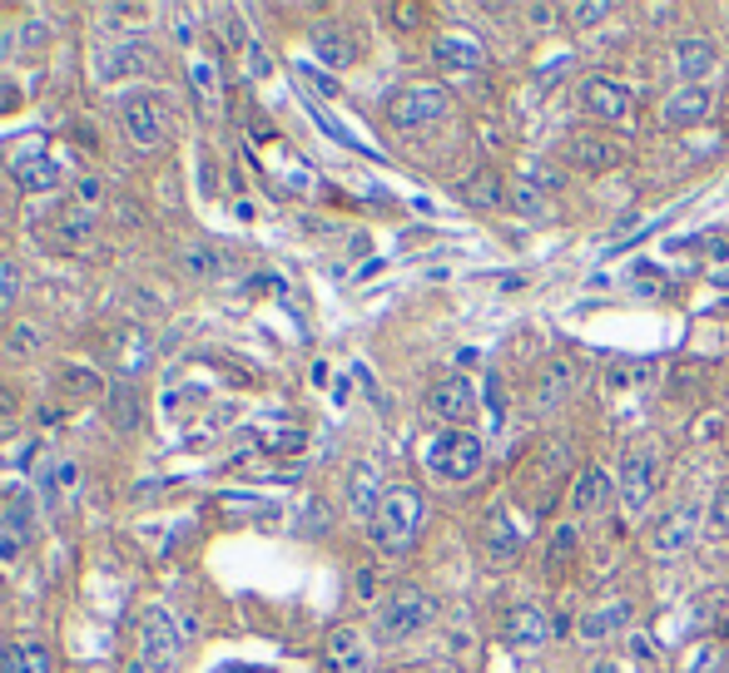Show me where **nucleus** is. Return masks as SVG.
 Wrapping results in <instances>:
<instances>
[{
  "instance_id": "obj_1",
  "label": "nucleus",
  "mask_w": 729,
  "mask_h": 673,
  "mask_svg": "<svg viewBox=\"0 0 729 673\" xmlns=\"http://www.w3.org/2000/svg\"><path fill=\"white\" fill-rule=\"evenodd\" d=\"M422 520H427V500H422V490L387 486L383 506H377V520H373V540L383 544L387 554H403L407 544L417 540Z\"/></svg>"
},
{
  "instance_id": "obj_2",
  "label": "nucleus",
  "mask_w": 729,
  "mask_h": 673,
  "mask_svg": "<svg viewBox=\"0 0 729 673\" xmlns=\"http://www.w3.org/2000/svg\"><path fill=\"white\" fill-rule=\"evenodd\" d=\"M437 619V604H432L427 590H417V584H403V590H393L383 604H377V639H387V644H403V639H417L422 629Z\"/></svg>"
},
{
  "instance_id": "obj_3",
  "label": "nucleus",
  "mask_w": 729,
  "mask_h": 673,
  "mask_svg": "<svg viewBox=\"0 0 729 673\" xmlns=\"http://www.w3.org/2000/svg\"><path fill=\"white\" fill-rule=\"evenodd\" d=\"M482 461H486L482 436L462 431V426L442 431L437 441L427 446V466H432V476H442V480H472L482 471Z\"/></svg>"
},
{
  "instance_id": "obj_4",
  "label": "nucleus",
  "mask_w": 729,
  "mask_h": 673,
  "mask_svg": "<svg viewBox=\"0 0 729 673\" xmlns=\"http://www.w3.org/2000/svg\"><path fill=\"white\" fill-rule=\"evenodd\" d=\"M179 654H184V639H179L174 614L160 609V604H150L140 614V659H144V673H174L179 669Z\"/></svg>"
},
{
  "instance_id": "obj_5",
  "label": "nucleus",
  "mask_w": 729,
  "mask_h": 673,
  "mask_svg": "<svg viewBox=\"0 0 729 673\" xmlns=\"http://www.w3.org/2000/svg\"><path fill=\"white\" fill-rule=\"evenodd\" d=\"M30 540H36V496L26 486H16L6 496V510H0V564L26 560Z\"/></svg>"
},
{
  "instance_id": "obj_6",
  "label": "nucleus",
  "mask_w": 729,
  "mask_h": 673,
  "mask_svg": "<svg viewBox=\"0 0 729 673\" xmlns=\"http://www.w3.org/2000/svg\"><path fill=\"white\" fill-rule=\"evenodd\" d=\"M580 110L600 124H620L636 110V90H630L626 80H616V74H590V80L580 84Z\"/></svg>"
},
{
  "instance_id": "obj_7",
  "label": "nucleus",
  "mask_w": 729,
  "mask_h": 673,
  "mask_svg": "<svg viewBox=\"0 0 729 673\" xmlns=\"http://www.w3.org/2000/svg\"><path fill=\"white\" fill-rule=\"evenodd\" d=\"M447 90L442 84H407V90L393 94V104H387V114H393L397 130H422V124L442 120L447 114Z\"/></svg>"
},
{
  "instance_id": "obj_8",
  "label": "nucleus",
  "mask_w": 729,
  "mask_h": 673,
  "mask_svg": "<svg viewBox=\"0 0 729 673\" xmlns=\"http://www.w3.org/2000/svg\"><path fill=\"white\" fill-rule=\"evenodd\" d=\"M655 471H660V461H655L650 446H636L620 461V506H626V516H646V506L655 500Z\"/></svg>"
},
{
  "instance_id": "obj_9",
  "label": "nucleus",
  "mask_w": 729,
  "mask_h": 673,
  "mask_svg": "<svg viewBox=\"0 0 729 673\" xmlns=\"http://www.w3.org/2000/svg\"><path fill=\"white\" fill-rule=\"evenodd\" d=\"M120 114H124V130H130L134 149L154 154V149L169 144V120H164L160 100H150V94H130V100L120 104Z\"/></svg>"
},
{
  "instance_id": "obj_10",
  "label": "nucleus",
  "mask_w": 729,
  "mask_h": 673,
  "mask_svg": "<svg viewBox=\"0 0 729 673\" xmlns=\"http://www.w3.org/2000/svg\"><path fill=\"white\" fill-rule=\"evenodd\" d=\"M561 154L586 174H606V169L620 164V144L606 130H570L561 139Z\"/></svg>"
},
{
  "instance_id": "obj_11",
  "label": "nucleus",
  "mask_w": 729,
  "mask_h": 673,
  "mask_svg": "<svg viewBox=\"0 0 729 673\" xmlns=\"http://www.w3.org/2000/svg\"><path fill=\"white\" fill-rule=\"evenodd\" d=\"M700 520H705V510L700 506H680V510H670V516L655 526V536H650V554L655 560H675V554H685L695 540H700Z\"/></svg>"
},
{
  "instance_id": "obj_12",
  "label": "nucleus",
  "mask_w": 729,
  "mask_h": 673,
  "mask_svg": "<svg viewBox=\"0 0 729 673\" xmlns=\"http://www.w3.org/2000/svg\"><path fill=\"white\" fill-rule=\"evenodd\" d=\"M710 114H715V94L705 90V84H685V90H675L670 100L660 104L665 130H695V124H705Z\"/></svg>"
},
{
  "instance_id": "obj_13",
  "label": "nucleus",
  "mask_w": 729,
  "mask_h": 673,
  "mask_svg": "<svg viewBox=\"0 0 729 673\" xmlns=\"http://www.w3.org/2000/svg\"><path fill=\"white\" fill-rule=\"evenodd\" d=\"M308 50H313V60L327 70H347L357 60V45H353V35H347L337 20H318V26L308 30Z\"/></svg>"
},
{
  "instance_id": "obj_14",
  "label": "nucleus",
  "mask_w": 729,
  "mask_h": 673,
  "mask_svg": "<svg viewBox=\"0 0 729 673\" xmlns=\"http://www.w3.org/2000/svg\"><path fill=\"white\" fill-rule=\"evenodd\" d=\"M432 416H442V421H472V411H477V391H472V381L467 377H442L437 387H432Z\"/></svg>"
},
{
  "instance_id": "obj_15",
  "label": "nucleus",
  "mask_w": 729,
  "mask_h": 673,
  "mask_svg": "<svg viewBox=\"0 0 729 673\" xmlns=\"http://www.w3.org/2000/svg\"><path fill=\"white\" fill-rule=\"evenodd\" d=\"M383 476H377L373 461H357L353 476H347V510H353L357 520H377V506H383Z\"/></svg>"
},
{
  "instance_id": "obj_16",
  "label": "nucleus",
  "mask_w": 729,
  "mask_h": 673,
  "mask_svg": "<svg viewBox=\"0 0 729 673\" xmlns=\"http://www.w3.org/2000/svg\"><path fill=\"white\" fill-rule=\"evenodd\" d=\"M327 669L333 673H367V639L363 629L343 624L327 634Z\"/></svg>"
},
{
  "instance_id": "obj_17",
  "label": "nucleus",
  "mask_w": 729,
  "mask_h": 673,
  "mask_svg": "<svg viewBox=\"0 0 729 673\" xmlns=\"http://www.w3.org/2000/svg\"><path fill=\"white\" fill-rule=\"evenodd\" d=\"M10 169H16V179L30 188V194H50V188H60V184H65V169H60L55 159H50L40 144L30 149V154H20Z\"/></svg>"
},
{
  "instance_id": "obj_18",
  "label": "nucleus",
  "mask_w": 729,
  "mask_h": 673,
  "mask_svg": "<svg viewBox=\"0 0 729 673\" xmlns=\"http://www.w3.org/2000/svg\"><path fill=\"white\" fill-rule=\"evenodd\" d=\"M616 634H630V604L626 600H610V604H596L586 619H580V639L586 644H606Z\"/></svg>"
},
{
  "instance_id": "obj_19",
  "label": "nucleus",
  "mask_w": 729,
  "mask_h": 673,
  "mask_svg": "<svg viewBox=\"0 0 729 673\" xmlns=\"http://www.w3.org/2000/svg\"><path fill=\"white\" fill-rule=\"evenodd\" d=\"M150 65H154V50L144 45V40H124V45H110L100 55V80L110 84V80H124V74L150 70Z\"/></svg>"
},
{
  "instance_id": "obj_20",
  "label": "nucleus",
  "mask_w": 729,
  "mask_h": 673,
  "mask_svg": "<svg viewBox=\"0 0 729 673\" xmlns=\"http://www.w3.org/2000/svg\"><path fill=\"white\" fill-rule=\"evenodd\" d=\"M570 500H576L580 516H600V510H610L620 500V486L600 471V466H590V471L576 480V496H570Z\"/></svg>"
},
{
  "instance_id": "obj_21",
  "label": "nucleus",
  "mask_w": 729,
  "mask_h": 673,
  "mask_svg": "<svg viewBox=\"0 0 729 673\" xmlns=\"http://www.w3.org/2000/svg\"><path fill=\"white\" fill-rule=\"evenodd\" d=\"M546 639H551V624H546L541 609L522 604V609L506 614V644H512V649H541Z\"/></svg>"
},
{
  "instance_id": "obj_22",
  "label": "nucleus",
  "mask_w": 729,
  "mask_h": 673,
  "mask_svg": "<svg viewBox=\"0 0 729 673\" xmlns=\"http://www.w3.org/2000/svg\"><path fill=\"white\" fill-rule=\"evenodd\" d=\"M0 673H55V654L45 644H36V639H20V644H10L0 654Z\"/></svg>"
},
{
  "instance_id": "obj_23",
  "label": "nucleus",
  "mask_w": 729,
  "mask_h": 673,
  "mask_svg": "<svg viewBox=\"0 0 729 673\" xmlns=\"http://www.w3.org/2000/svg\"><path fill=\"white\" fill-rule=\"evenodd\" d=\"M437 60L452 70H482L486 65V45L472 35H462V30H452V35L437 40Z\"/></svg>"
},
{
  "instance_id": "obj_24",
  "label": "nucleus",
  "mask_w": 729,
  "mask_h": 673,
  "mask_svg": "<svg viewBox=\"0 0 729 673\" xmlns=\"http://www.w3.org/2000/svg\"><path fill=\"white\" fill-rule=\"evenodd\" d=\"M516 554H522V536L512 530L506 510H496V516L486 520V560H492V564H512Z\"/></svg>"
},
{
  "instance_id": "obj_25",
  "label": "nucleus",
  "mask_w": 729,
  "mask_h": 673,
  "mask_svg": "<svg viewBox=\"0 0 729 673\" xmlns=\"http://www.w3.org/2000/svg\"><path fill=\"white\" fill-rule=\"evenodd\" d=\"M104 416H110L120 431H134V426L144 421V406H140V391L130 387V381H114L110 397H104Z\"/></svg>"
},
{
  "instance_id": "obj_26",
  "label": "nucleus",
  "mask_w": 729,
  "mask_h": 673,
  "mask_svg": "<svg viewBox=\"0 0 729 673\" xmlns=\"http://www.w3.org/2000/svg\"><path fill=\"white\" fill-rule=\"evenodd\" d=\"M675 60H680L685 84H700L705 74L715 70V45H710V40H700V35H690V40H680V50H675Z\"/></svg>"
},
{
  "instance_id": "obj_27",
  "label": "nucleus",
  "mask_w": 729,
  "mask_h": 673,
  "mask_svg": "<svg viewBox=\"0 0 729 673\" xmlns=\"http://www.w3.org/2000/svg\"><path fill=\"white\" fill-rule=\"evenodd\" d=\"M189 90L199 94V104H204V110H219V100H224V94H219V65L209 55L189 60Z\"/></svg>"
},
{
  "instance_id": "obj_28",
  "label": "nucleus",
  "mask_w": 729,
  "mask_h": 673,
  "mask_svg": "<svg viewBox=\"0 0 729 673\" xmlns=\"http://www.w3.org/2000/svg\"><path fill=\"white\" fill-rule=\"evenodd\" d=\"M566 397H570V367H566V361H551V367L541 371V387H536V406L551 416Z\"/></svg>"
},
{
  "instance_id": "obj_29",
  "label": "nucleus",
  "mask_w": 729,
  "mask_h": 673,
  "mask_svg": "<svg viewBox=\"0 0 729 673\" xmlns=\"http://www.w3.org/2000/svg\"><path fill=\"white\" fill-rule=\"evenodd\" d=\"M55 223H60V243H65V248H80L94 233V213L80 208V203H65V208L55 213Z\"/></svg>"
},
{
  "instance_id": "obj_30",
  "label": "nucleus",
  "mask_w": 729,
  "mask_h": 673,
  "mask_svg": "<svg viewBox=\"0 0 729 673\" xmlns=\"http://www.w3.org/2000/svg\"><path fill=\"white\" fill-rule=\"evenodd\" d=\"M467 198L477 203V208H502L506 188H502V179H496V169H477V174L467 179Z\"/></svg>"
},
{
  "instance_id": "obj_31",
  "label": "nucleus",
  "mask_w": 729,
  "mask_h": 673,
  "mask_svg": "<svg viewBox=\"0 0 729 673\" xmlns=\"http://www.w3.org/2000/svg\"><path fill=\"white\" fill-rule=\"evenodd\" d=\"M725 669V649L715 639H700V644L685 649V673H720Z\"/></svg>"
},
{
  "instance_id": "obj_32",
  "label": "nucleus",
  "mask_w": 729,
  "mask_h": 673,
  "mask_svg": "<svg viewBox=\"0 0 729 673\" xmlns=\"http://www.w3.org/2000/svg\"><path fill=\"white\" fill-rule=\"evenodd\" d=\"M576 526H556L551 530V554H546V574H561V564L576 560Z\"/></svg>"
},
{
  "instance_id": "obj_33",
  "label": "nucleus",
  "mask_w": 729,
  "mask_h": 673,
  "mask_svg": "<svg viewBox=\"0 0 729 673\" xmlns=\"http://www.w3.org/2000/svg\"><path fill=\"white\" fill-rule=\"evenodd\" d=\"M179 268H184L189 277H199V283H204V277H214V273H219V253H214V248H204V243H194V248H184V258H179Z\"/></svg>"
},
{
  "instance_id": "obj_34",
  "label": "nucleus",
  "mask_w": 729,
  "mask_h": 673,
  "mask_svg": "<svg viewBox=\"0 0 729 673\" xmlns=\"http://www.w3.org/2000/svg\"><path fill=\"white\" fill-rule=\"evenodd\" d=\"M6 341H10V351H16V357H30V351H40V327L36 323H16Z\"/></svg>"
},
{
  "instance_id": "obj_35",
  "label": "nucleus",
  "mask_w": 729,
  "mask_h": 673,
  "mask_svg": "<svg viewBox=\"0 0 729 673\" xmlns=\"http://www.w3.org/2000/svg\"><path fill=\"white\" fill-rule=\"evenodd\" d=\"M610 16V0H586V6H570V20L576 26H596V20Z\"/></svg>"
},
{
  "instance_id": "obj_36",
  "label": "nucleus",
  "mask_w": 729,
  "mask_h": 673,
  "mask_svg": "<svg viewBox=\"0 0 729 673\" xmlns=\"http://www.w3.org/2000/svg\"><path fill=\"white\" fill-rule=\"evenodd\" d=\"M104 198V179H94V174H84L80 184H75V203L80 208H94V203Z\"/></svg>"
},
{
  "instance_id": "obj_37",
  "label": "nucleus",
  "mask_w": 729,
  "mask_h": 673,
  "mask_svg": "<svg viewBox=\"0 0 729 673\" xmlns=\"http://www.w3.org/2000/svg\"><path fill=\"white\" fill-rule=\"evenodd\" d=\"M16 293H20V273H16V263H0V313H6V307L16 303Z\"/></svg>"
},
{
  "instance_id": "obj_38",
  "label": "nucleus",
  "mask_w": 729,
  "mask_h": 673,
  "mask_svg": "<svg viewBox=\"0 0 729 673\" xmlns=\"http://www.w3.org/2000/svg\"><path fill=\"white\" fill-rule=\"evenodd\" d=\"M630 377H646V367H630V361H610L606 367V387H630Z\"/></svg>"
},
{
  "instance_id": "obj_39",
  "label": "nucleus",
  "mask_w": 729,
  "mask_h": 673,
  "mask_svg": "<svg viewBox=\"0 0 729 673\" xmlns=\"http://www.w3.org/2000/svg\"><path fill=\"white\" fill-rule=\"evenodd\" d=\"M174 35L184 40V45H189V40L199 35V10H184V6L174 10Z\"/></svg>"
},
{
  "instance_id": "obj_40",
  "label": "nucleus",
  "mask_w": 729,
  "mask_h": 673,
  "mask_svg": "<svg viewBox=\"0 0 729 673\" xmlns=\"http://www.w3.org/2000/svg\"><path fill=\"white\" fill-rule=\"evenodd\" d=\"M298 74H303V80H308L318 94H337V80H333V74H323L318 65H308V60H303V65H298Z\"/></svg>"
},
{
  "instance_id": "obj_41",
  "label": "nucleus",
  "mask_w": 729,
  "mask_h": 673,
  "mask_svg": "<svg viewBox=\"0 0 729 673\" xmlns=\"http://www.w3.org/2000/svg\"><path fill=\"white\" fill-rule=\"evenodd\" d=\"M219 20H224V26H219V35H224L229 45H243V26H239V10H219Z\"/></svg>"
},
{
  "instance_id": "obj_42",
  "label": "nucleus",
  "mask_w": 729,
  "mask_h": 673,
  "mask_svg": "<svg viewBox=\"0 0 729 673\" xmlns=\"http://www.w3.org/2000/svg\"><path fill=\"white\" fill-rule=\"evenodd\" d=\"M636 287H640V293H646V297H655V293H665V277L655 273V268H646V263H640V268H636Z\"/></svg>"
},
{
  "instance_id": "obj_43",
  "label": "nucleus",
  "mask_w": 729,
  "mask_h": 673,
  "mask_svg": "<svg viewBox=\"0 0 729 673\" xmlns=\"http://www.w3.org/2000/svg\"><path fill=\"white\" fill-rule=\"evenodd\" d=\"M243 60H249V80H263L273 65H269V55H263V45H249L243 50Z\"/></svg>"
},
{
  "instance_id": "obj_44",
  "label": "nucleus",
  "mask_w": 729,
  "mask_h": 673,
  "mask_svg": "<svg viewBox=\"0 0 729 673\" xmlns=\"http://www.w3.org/2000/svg\"><path fill=\"white\" fill-rule=\"evenodd\" d=\"M353 590H357V600H377V570H373V564H367V570H357Z\"/></svg>"
},
{
  "instance_id": "obj_45",
  "label": "nucleus",
  "mask_w": 729,
  "mask_h": 673,
  "mask_svg": "<svg viewBox=\"0 0 729 673\" xmlns=\"http://www.w3.org/2000/svg\"><path fill=\"white\" fill-rule=\"evenodd\" d=\"M710 520H715V530H725V536H729V490H720V496H715Z\"/></svg>"
},
{
  "instance_id": "obj_46",
  "label": "nucleus",
  "mask_w": 729,
  "mask_h": 673,
  "mask_svg": "<svg viewBox=\"0 0 729 673\" xmlns=\"http://www.w3.org/2000/svg\"><path fill=\"white\" fill-rule=\"evenodd\" d=\"M65 381H70V387H75V397H84V391H94V377H90V371H65Z\"/></svg>"
},
{
  "instance_id": "obj_47",
  "label": "nucleus",
  "mask_w": 729,
  "mask_h": 673,
  "mask_svg": "<svg viewBox=\"0 0 729 673\" xmlns=\"http://www.w3.org/2000/svg\"><path fill=\"white\" fill-rule=\"evenodd\" d=\"M393 16L403 20V30H412V26H417V20H422V10H417V6H393Z\"/></svg>"
},
{
  "instance_id": "obj_48",
  "label": "nucleus",
  "mask_w": 729,
  "mask_h": 673,
  "mask_svg": "<svg viewBox=\"0 0 729 673\" xmlns=\"http://www.w3.org/2000/svg\"><path fill=\"white\" fill-rule=\"evenodd\" d=\"M590 673H626V669H620V659H610V654H600V659H596V664H590Z\"/></svg>"
},
{
  "instance_id": "obj_49",
  "label": "nucleus",
  "mask_w": 729,
  "mask_h": 673,
  "mask_svg": "<svg viewBox=\"0 0 729 673\" xmlns=\"http://www.w3.org/2000/svg\"><path fill=\"white\" fill-rule=\"evenodd\" d=\"M630 649H636V659H640V664H646V659L655 654V649H650V639H646V634H630Z\"/></svg>"
},
{
  "instance_id": "obj_50",
  "label": "nucleus",
  "mask_w": 729,
  "mask_h": 673,
  "mask_svg": "<svg viewBox=\"0 0 729 673\" xmlns=\"http://www.w3.org/2000/svg\"><path fill=\"white\" fill-rule=\"evenodd\" d=\"M16 406H20V397L10 387H0V416H16Z\"/></svg>"
},
{
  "instance_id": "obj_51",
  "label": "nucleus",
  "mask_w": 729,
  "mask_h": 673,
  "mask_svg": "<svg viewBox=\"0 0 729 673\" xmlns=\"http://www.w3.org/2000/svg\"><path fill=\"white\" fill-rule=\"evenodd\" d=\"M0 441H6V421H0Z\"/></svg>"
},
{
  "instance_id": "obj_52",
  "label": "nucleus",
  "mask_w": 729,
  "mask_h": 673,
  "mask_svg": "<svg viewBox=\"0 0 729 673\" xmlns=\"http://www.w3.org/2000/svg\"><path fill=\"white\" fill-rule=\"evenodd\" d=\"M0 213H6V198H0Z\"/></svg>"
},
{
  "instance_id": "obj_53",
  "label": "nucleus",
  "mask_w": 729,
  "mask_h": 673,
  "mask_svg": "<svg viewBox=\"0 0 729 673\" xmlns=\"http://www.w3.org/2000/svg\"><path fill=\"white\" fill-rule=\"evenodd\" d=\"M526 673H531V669H526Z\"/></svg>"
}]
</instances>
